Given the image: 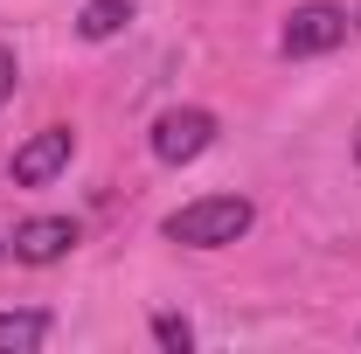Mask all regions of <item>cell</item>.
Masks as SVG:
<instances>
[{"instance_id":"cell-1","label":"cell","mask_w":361,"mask_h":354,"mask_svg":"<svg viewBox=\"0 0 361 354\" xmlns=\"http://www.w3.org/2000/svg\"><path fill=\"white\" fill-rule=\"evenodd\" d=\"M250 222H257V209H250L243 195H202V202H188V209L167 216V243H188V250H223V243H236Z\"/></svg>"},{"instance_id":"cell-9","label":"cell","mask_w":361,"mask_h":354,"mask_svg":"<svg viewBox=\"0 0 361 354\" xmlns=\"http://www.w3.org/2000/svg\"><path fill=\"white\" fill-rule=\"evenodd\" d=\"M7 97H14V49L0 42V104H7Z\"/></svg>"},{"instance_id":"cell-3","label":"cell","mask_w":361,"mask_h":354,"mask_svg":"<svg viewBox=\"0 0 361 354\" xmlns=\"http://www.w3.org/2000/svg\"><path fill=\"white\" fill-rule=\"evenodd\" d=\"M341 42H348V14L326 7V0L292 7V21L278 28V49H285V56H326V49H341Z\"/></svg>"},{"instance_id":"cell-2","label":"cell","mask_w":361,"mask_h":354,"mask_svg":"<svg viewBox=\"0 0 361 354\" xmlns=\"http://www.w3.org/2000/svg\"><path fill=\"white\" fill-rule=\"evenodd\" d=\"M209 146H216V111H202V104H180V111H167L153 126V160H167V167L202 160Z\"/></svg>"},{"instance_id":"cell-5","label":"cell","mask_w":361,"mask_h":354,"mask_svg":"<svg viewBox=\"0 0 361 354\" xmlns=\"http://www.w3.org/2000/svg\"><path fill=\"white\" fill-rule=\"evenodd\" d=\"M77 250V222L70 216H28L14 229V257L21 264H56V257H70Z\"/></svg>"},{"instance_id":"cell-8","label":"cell","mask_w":361,"mask_h":354,"mask_svg":"<svg viewBox=\"0 0 361 354\" xmlns=\"http://www.w3.org/2000/svg\"><path fill=\"white\" fill-rule=\"evenodd\" d=\"M153 341L174 348V354H188V348H195V326H188L180 312H153Z\"/></svg>"},{"instance_id":"cell-11","label":"cell","mask_w":361,"mask_h":354,"mask_svg":"<svg viewBox=\"0 0 361 354\" xmlns=\"http://www.w3.org/2000/svg\"><path fill=\"white\" fill-rule=\"evenodd\" d=\"M355 21H361V7H355Z\"/></svg>"},{"instance_id":"cell-4","label":"cell","mask_w":361,"mask_h":354,"mask_svg":"<svg viewBox=\"0 0 361 354\" xmlns=\"http://www.w3.org/2000/svg\"><path fill=\"white\" fill-rule=\"evenodd\" d=\"M70 153H77V133L70 126H42L28 146H14V188H49L70 167Z\"/></svg>"},{"instance_id":"cell-6","label":"cell","mask_w":361,"mask_h":354,"mask_svg":"<svg viewBox=\"0 0 361 354\" xmlns=\"http://www.w3.org/2000/svg\"><path fill=\"white\" fill-rule=\"evenodd\" d=\"M49 312H0V354H21V348H42L49 341Z\"/></svg>"},{"instance_id":"cell-7","label":"cell","mask_w":361,"mask_h":354,"mask_svg":"<svg viewBox=\"0 0 361 354\" xmlns=\"http://www.w3.org/2000/svg\"><path fill=\"white\" fill-rule=\"evenodd\" d=\"M126 21H133V7H126V0H84V14H77L84 42H111Z\"/></svg>"},{"instance_id":"cell-10","label":"cell","mask_w":361,"mask_h":354,"mask_svg":"<svg viewBox=\"0 0 361 354\" xmlns=\"http://www.w3.org/2000/svg\"><path fill=\"white\" fill-rule=\"evenodd\" d=\"M355 160H361V133H355Z\"/></svg>"}]
</instances>
